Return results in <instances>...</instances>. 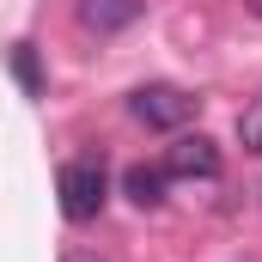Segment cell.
I'll use <instances>...</instances> for the list:
<instances>
[{
	"mask_svg": "<svg viewBox=\"0 0 262 262\" xmlns=\"http://www.w3.org/2000/svg\"><path fill=\"white\" fill-rule=\"evenodd\" d=\"M128 110H134V122H146V128L177 134V128L195 122L201 98H195V92H183V85H140V92H128Z\"/></svg>",
	"mask_w": 262,
	"mask_h": 262,
	"instance_id": "6da1fadb",
	"label": "cell"
},
{
	"mask_svg": "<svg viewBox=\"0 0 262 262\" xmlns=\"http://www.w3.org/2000/svg\"><path fill=\"white\" fill-rule=\"evenodd\" d=\"M104 195H110L104 159H67L61 165V213L73 220V226L98 220V213H104Z\"/></svg>",
	"mask_w": 262,
	"mask_h": 262,
	"instance_id": "7a4b0ae2",
	"label": "cell"
},
{
	"mask_svg": "<svg viewBox=\"0 0 262 262\" xmlns=\"http://www.w3.org/2000/svg\"><path fill=\"white\" fill-rule=\"evenodd\" d=\"M165 177H189V183H207L220 177V146L207 134H177L165 146Z\"/></svg>",
	"mask_w": 262,
	"mask_h": 262,
	"instance_id": "3957f363",
	"label": "cell"
},
{
	"mask_svg": "<svg viewBox=\"0 0 262 262\" xmlns=\"http://www.w3.org/2000/svg\"><path fill=\"white\" fill-rule=\"evenodd\" d=\"M140 12H146V0H79V25H85V31H98V37L128 31Z\"/></svg>",
	"mask_w": 262,
	"mask_h": 262,
	"instance_id": "277c9868",
	"label": "cell"
},
{
	"mask_svg": "<svg viewBox=\"0 0 262 262\" xmlns=\"http://www.w3.org/2000/svg\"><path fill=\"white\" fill-rule=\"evenodd\" d=\"M165 183H171L165 165H128V171H122V195H128L134 207H159V201H165Z\"/></svg>",
	"mask_w": 262,
	"mask_h": 262,
	"instance_id": "5b68a950",
	"label": "cell"
},
{
	"mask_svg": "<svg viewBox=\"0 0 262 262\" xmlns=\"http://www.w3.org/2000/svg\"><path fill=\"white\" fill-rule=\"evenodd\" d=\"M12 73H18V85H25V92H43V73H37L31 43H18V49H12Z\"/></svg>",
	"mask_w": 262,
	"mask_h": 262,
	"instance_id": "8992f818",
	"label": "cell"
},
{
	"mask_svg": "<svg viewBox=\"0 0 262 262\" xmlns=\"http://www.w3.org/2000/svg\"><path fill=\"white\" fill-rule=\"evenodd\" d=\"M238 134H244V146H250V152H262V104H250V110L238 116Z\"/></svg>",
	"mask_w": 262,
	"mask_h": 262,
	"instance_id": "52a82bcc",
	"label": "cell"
},
{
	"mask_svg": "<svg viewBox=\"0 0 262 262\" xmlns=\"http://www.w3.org/2000/svg\"><path fill=\"white\" fill-rule=\"evenodd\" d=\"M61 262H104V256H98V250H67Z\"/></svg>",
	"mask_w": 262,
	"mask_h": 262,
	"instance_id": "ba28073f",
	"label": "cell"
},
{
	"mask_svg": "<svg viewBox=\"0 0 262 262\" xmlns=\"http://www.w3.org/2000/svg\"><path fill=\"white\" fill-rule=\"evenodd\" d=\"M244 6H250V12H256V18H262V0H244Z\"/></svg>",
	"mask_w": 262,
	"mask_h": 262,
	"instance_id": "9c48e42d",
	"label": "cell"
}]
</instances>
